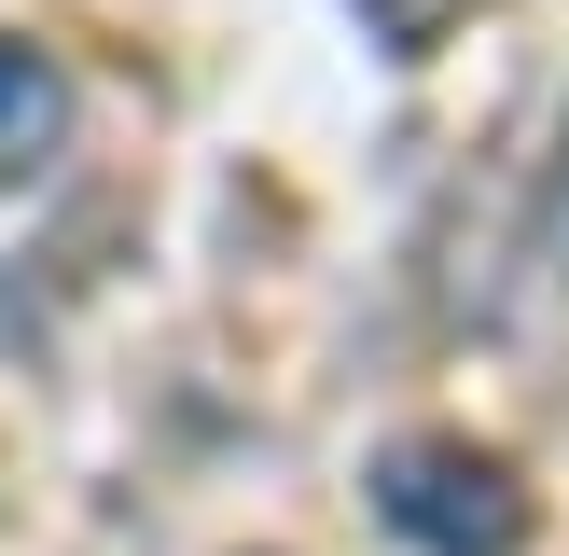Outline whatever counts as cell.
Wrapping results in <instances>:
<instances>
[{"label":"cell","mask_w":569,"mask_h":556,"mask_svg":"<svg viewBox=\"0 0 569 556\" xmlns=\"http://www.w3.org/2000/svg\"><path fill=\"white\" fill-rule=\"evenodd\" d=\"M376 515L403 528V543H431V556H515V543H528L515 473H500V459H472V445H389Z\"/></svg>","instance_id":"cell-1"},{"label":"cell","mask_w":569,"mask_h":556,"mask_svg":"<svg viewBox=\"0 0 569 556\" xmlns=\"http://www.w3.org/2000/svg\"><path fill=\"white\" fill-rule=\"evenodd\" d=\"M542 250H556V278H569V167H556V195H542Z\"/></svg>","instance_id":"cell-3"},{"label":"cell","mask_w":569,"mask_h":556,"mask_svg":"<svg viewBox=\"0 0 569 556\" xmlns=\"http://www.w3.org/2000/svg\"><path fill=\"white\" fill-rule=\"evenodd\" d=\"M56 139H70V70L28 56V42H0V195H14Z\"/></svg>","instance_id":"cell-2"}]
</instances>
